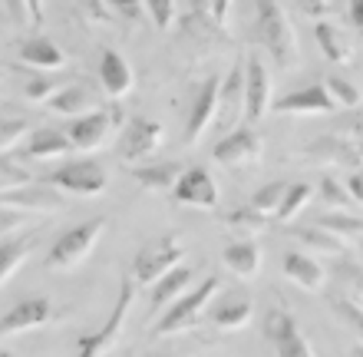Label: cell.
<instances>
[{
  "label": "cell",
  "mask_w": 363,
  "mask_h": 357,
  "mask_svg": "<svg viewBox=\"0 0 363 357\" xmlns=\"http://www.w3.org/2000/svg\"><path fill=\"white\" fill-rule=\"evenodd\" d=\"M255 37L268 50L281 70H294L301 63V50H297V33L287 20L284 7L277 0H258V17H255Z\"/></svg>",
  "instance_id": "6da1fadb"
},
{
  "label": "cell",
  "mask_w": 363,
  "mask_h": 357,
  "mask_svg": "<svg viewBox=\"0 0 363 357\" xmlns=\"http://www.w3.org/2000/svg\"><path fill=\"white\" fill-rule=\"evenodd\" d=\"M218 288H221V281L215 278V275H208L199 288H191V291H185L182 298H175L172 304L159 314V321L152 324V338H169V334H179V331L199 328L201 314L208 311V304H211V298L218 295Z\"/></svg>",
  "instance_id": "7a4b0ae2"
},
{
  "label": "cell",
  "mask_w": 363,
  "mask_h": 357,
  "mask_svg": "<svg viewBox=\"0 0 363 357\" xmlns=\"http://www.w3.org/2000/svg\"><path fill=\"white\" fill-rule=\"evenodd\" d=\"M106 232V219L99 215V219H89V222H79L73 225L67 235H60L57 245L50 248L47 255V268L53 271H69L77 268V265H83L86 261V255L96 248V241L103 238Z\"/></svg>",
  "instance_id": "3957f363"
},
{
  "label": "cell",
  "mask_w": 363,
  "mask_h": 357,
  "mask_svg": "<svg viewBox=\"0 0 363 357\" xmlns=\"http://www.w3.org/2000/svg\"><path fill=\"white\" fill-rule=\"evenodd\" d=\"M43 182H50L63 195H103L109 175H106L103 163H96V159H69L60 169H53Z\"/></svg>",
  "instance_id": "277c9868"
},
{
  "label": "cell",
  "mask_w": 363,
  "mask_h": 357,
  "mask_svg": "<svg viewBox=\"0 0 363 357\" xmlns=\"http://www.w3.org/2000/svg\"><path fill=\"white\" fill-rule=\"evenodd\" d=\"M133 301H135V281L123 278V285H119V298H116L109 318L103 321V328L99 331L86 334V338H79L77 357H103L106 351L113 348L116 338H119V331H123V324H125V318H129V311H133Z\"/></svg>",
  "instance_id": "5b68a950"
},
{
  "label": "cell",
  "mask_w": 363,
  "mask_h": 357,
  "mask_svg": "<svg viewBox=\"0 0 363 357\" xmlns=\"http://www.w3.org/2000/svg\"><path fill=\"white\" fill-rule=\"evenodd\" d=\"M185 258V245H182L179 235H165V238L152 241L149 248H143L133 261V275L129 278L135 285H155V281L169 275L175 265H182Z\"/></svg>",
  "instance_id": "8992f818"
},
{
  "label": "cell",
  "mask_w": 363,
  "mask_h": 357,
  "mask_svg": "<svg viewBox=\"0 0 363 357\" xmlns=\"http://www.w3.org/2000/svg\"><path fill=\"white\" fill-rule=\"evenodd\" d=\"M162 139H165V126L159 123V119L135 116V119H129V126H125L123 136H119L116 155H119L125 165H139L162 149Z\"/></svg>",
  "instance_id": "52a82bcc"
},
{
  "label": "cell",
  "mask_w": 363,
  "mask_h": 357,
  "mask_svg": "<svg viewBox=\"0 0 363 357\" xmlns=\"http://www.w3.org/2000/svg\"><path fill=\"white\" fill-rule=\"evenodd\" d=\"M218 182L208 169L201 165H189L179 175V182L172 185V202L185 205V209H201V212H215L218 209Z\"/></svg>",
  "instance_id": "ba28073f"
},
{
  "label": "cell",
  "mask_w": 363,
  "mask_h": 357,
  "mask_svg": "<svg viewBox=\"0 0 363 357\" xmlns=\"http://www.w3.org/2000/svg\"><path fill=\"white\" fill-rule=\"evenodd\" d=\"M261 153H264V143L251 126H238V129L225 133L211 149L215 163H221L225 169H248V165L261 163Z\"/></svg>",
  "instance_id": "9c48e42d"
},
{
  "label": "cell",
  "mask_w": 363,
  "mask_h": 357,
  "mask_svg": "<svg viewBox=\"0 0 363 357\" xmlns=\"http://www.w3.org/2000/svg\"><path fill=\"white\" fill-rule=\"evenodd\" d=\"M241 67H245V119H248V123H258V119H264L271 113L274 83H271V73L258 53H251L248 60H241Z\"/></svg>",
  "instance_id": "30bf717a"
},
{
  "label": "cell",
  "mask_w": 363,
  "mask_h": 357,
  "mask_svg": "<svg viewBox=\"0 0 363 357\" xmlns=\"http://www.w3.org/2000/svg\"><path fill=\"white\" fill-rule=\"evenodd\" d=\"M63 205H67V195L50 182H27L0 195V209H10V212H60Z\"/></svg>",
  "instance_id": "8fae6325"
},
{
  "label": "cell",
  "mask_w": 363,
  "mask_h": 357,
  "mask_svg": "<svg viewBox=\"0 0 363 357\" xmlns=\"http://www.w3.org/2000/svg\"><path fill=\"white\" fill-rule=\"evenodd\" d=\"M103 106H106V99H99V93H96L89 83H83V79H67V83L47 99L50 113L67 116V119L86 116V113H96V109H103Z\"/></svg>",
  "instance_id": "7c38bea8"
},
{
  "label": "cell",
  "mask_w": 363,
  "mask_h": 357,
  "mask_svg": "<svg viewBox=\"0 0 363 357\" xmlns=\"http://www.w3.org/2000/svg\"><path fill=\"white\" fill-rule=\"evenodd\" d=\"M241 119H245V67H241V60H238L228 77L221 79L215 126H218L221 133H231V129H238Z\"/></svg>",
  "instance_id": "4fadbf2b"
},
{
  "label": "cell",
  "mask_w": 363,
  "mask_h": 357,
  "mask_svg": "<svg viewBox=\"0 0 363 357\" xmlns=\"http://www.w3.org/2000/svg\"><path fill=\"white\" fill-rule=\"evenodd\" d=\"M113 129H116L113 113H109V106H103V109H96V113H86V116H77L63 133H67V139L73 143V149L93 153V149H99V145L109 139Z\"/></svg>",
  "instance_id": "5bb4252c"
},
{
  "label": "cell",
  "mask_w": 363,
  "mask_h": 357,
  "mask_svg": "<svg viewBox=\"0 0 363 357\" xmlns=\"http://www.w3.org/2000/svg\"><path fill=\"white\" fill-rule=\"evenodd\" d=\"M271 109L274 113H287V116H324V113H334L337 103L330 99L324 83H311L304 89L287 93L284 99H271Z\"/></svg>",
  "instance_id": "9a60e30c"
},
{
  "label": "cell",
  "mask_w": 363,
  "mask_h": 357,
  "mask_svg": "<svg viewBox=\"0 0 363 357\" xmlns=\"http://www.w3.org/2000/svg\"><path fill=\"white\" fill-rule=\"evenodd\" d=\"M218 89H221V77H208L195 93L189 113V126H185V145H195L201 136L215 126V109H218Z\"/></svg>",
  "instance_id": "2e32d148"
},
{
  "label": "cell",
  "mask_w": 363,
  "mask_h": 357,
  "mask_svg": "<svg viewBox=\"0 0 363 357\" xmlns=\"http://www.w3.org/2000/svg\"><path fill=\"white\" fill-rule=\"evenodd\" d=\"M53 318V304L47 298H27L0 318V338H13L20 331H37Z\"/></svg>",
  "instance_id": "e0dca14e"
},
{
  "label": "cell",
  "mask_w": 363,
  "mask_h": 357,
  "mask_svg": "<svg viewBox=\"0 0 363 357\" xmlns=\"http://www.w3.org/2000/svg\"><path fill=\"white\" fill-rule=\"evenodd\" d=\"M307 159L360 169V145L350 143L347 136H320V139H314V143L307 145Z\"/></svg>",
  "instance_id": "ac0fdd59"
},
{
  "label": "cell",
  "mask_w": 363,
  "mask_h": 357,
  "mask_svg": "<svg viewBox=\"0 0 363 357\" xmlns=\"http://www.w3.org/2000/svg\"><path fill=\"white\" fill-rule=\"evenodd\" d=\"M99 83H103L109 99H119L133 89V83H135L133 67H129V60L119 50H103V57H99Z\"/></svg>",
  "instance_id": "d6986e66"
},
{
  "label": "cell",
  "mask_w": 363,
  "mask_h": 357,
  "mask_svg": "<svg viewBox=\"0 0 363 357\" xmlns=\"http://www.w3.org/2000/svg\"><path fill=\"white\" fill-rule=\"evenodd\" d=\"M284 278L294 281L297 288L304 291H324L327 285V268L314 255H301V251H287L284 255Z\"/></svg>",
  "instance_id": "ffe728a7"
},
{
  "label": "cell",
  "mask_w": 363,
  "mask_h": 357,
  "mask_svg": "<svg viewBox=\"0 0 363 357\" xmlns=\"http://www.w3.org/2000/svg\"><path fill=\"white\" fill-rule=\"evenodd\" d=\"M191 281H195V271L185 268V265H175L169 275H162V278L155 281L152 285V314L155 318H159L175 298H182V295L191 288Z\"/></svg>",
  "instance_id": "44dd1931"
},
{
  "label": "cell",
  "mask_w": 363,
  "mask_h": 357,
  "mask_svg": "<svg viewBox=\"0 0 363 357\" xmlns=\"http://www.w3.org/2000/svg\"><path fill=\"white\" fill-rule=\"evenodd\" d=\"M215 328L221 331H241L255 314V304H251L248 295H225V301H218L215 308H208Z\"/></svg>",
  "instance_id": "7402d4cb"
},
{
  "label": "cell",
  "mask_w": 363,
  "mask_h": 357,
  "mask_svg": "<svg viewBox=\"0 0 363 357\" xmlns=\"http://www.w3.org/2000/svg\"><path fill=\"white\" fill-rule=\"evenodd\" d=\"M314 37H317V47H320V53H324L330 63H337V67L354 63V47H350L347 33L337 27V23H330V20H320V23L314 27Z\"/></svg>",
  "instance_id": "603a6c76"
},
{
  "label": "cell",
  "mask_w": 363,
  "mask_h": 357,
  "mask_svg": "<svg viewBox=\"0 0 363 357\" xmlns=\"http://www.w3.org/2000/svg\"><path fill=\"white\" fill-rule=\"evenodd\" d=\"M69 153H77V149H73L63 129H37V133L27 136V149H23L27 159H57V155Z\"/></svg>",
  "instance_id": "cb8c5ba5"
},
{
  "label": "cell",
  "mask_w": 363,
  "mask_h": 357,
  "mask_svg": "<svg viewBox=\"0 0 363 357\" xmlns=\"http://www.w3.org/2000/svg\"><path fill=\"white\" fill-rule=\"evenodd\" d=\"M20 60H23L30 70H63L67 67L63 50H60L53 40H47V37L23 40V47H20Z\"/></svg>",
  "instance_id": "d4e9b609"
},
{
  "label": "cell",
  "mask_w": 363,
  "mask_h": 357,
  "mask_svg": "<svg viewBox=\"0 0 363 357\" xmlns=\"http://www.w3.org/2000/svg\"><path fill=\"white\" fill-rule=\"evenodd\" d=\"M221 258H225V265H228V268L235 271L238 278H255V275L261 271V248L251 238L225 245Z\"/></svg>",
  "instance_id": "484cf974"
},
{
  "label": "cell",
  "mask_w": 363,
  "mask_h": 357,
  "mask_svg": "<svg viewBox=\"0 0 363 357\" xmlns=\"http://www.w3.org/2000/svg\"><path fill=\"white\" fill-rule=\"evenodd\" d=\"M185 172L182 163H155V165H139L133 169V179L143 189H152V192H172V185L179 182V175Z\"/></svg>",
  "instance_id": "4316f807"
},
{
  "label": "cell",
  "mask_w": 363,
  "mask_h": 357,
  "mask_svg": "<svg viewBox=\"0 0 363 357\" xmlns=\"http://www.w3.org/2000/svg\"><path fill=\"white\" fill-rule=\"evenodd\" d=\"M311 199H314V185H307V182H287L284 199H281V205H277L274 219H277V222H294L297 215H301L307 205H311Z\"/></svg>",
  "instance_id": "83f0119b"
},
{
  "label": "cell",
  "mask_w": 363,
  "mask_h": 357,
  "mask_svg": "<svg viewBox=\"0 0 363 357\" xmlns=\"http://www.w3.org/2000/svg\"><path fill=\"white\" fill-rule=\"evenodd\" d=\"M294 238L304 245L307 251H317V255H347L350 251V245H347L344 238H337V235L324 232V229H297Z\"/></svg>",
  "instance_id": "f1b7e54d"
},
{
  "label": "cell",
  "mask_w": 363,
  "mask_h": 357,
  "mask_svg": "<svg viewBox=\"0 0 363 357\" xmlns=\"http://www.w3.org/2000/svg\"><path fill=\"white\" fill-rule=\"evenodd\" d=\"M30 251H33V238L30 235L0 245V285L7 278H13V271H20V265L30 258Z\"/></svg>",
  "instance_id": "f546056e"
},
{
  "label": "cell",
  "mask_w": 363,
  "mask_h": 357,
  "mask_svg": "<svg viewBox=\"0 0 363 357\" xmlns=\"http://www.w3.org/2000/svg\"><path fill=\"white\" fill-rule=\"evenodd\" d=\"M314 225L330 235H337V238H344L347 245L360 238V215L357 212H327V215H320Z\"/></svg>",
  "instance_id": "4dcf8cb0"
},
{
  "label": "cell",
  "mask_w": 363,
  "mask_h": 357,
  "mask_svg": "<svg viewBox=\"0 0 363 357\" xmlns=\"http://www.w3.org/2000/svg\"><path fill=\"white\" fill-rule=\"evenodd\" d=\"M33 182V175H30V169L20 159H13V155L0 153V195L10 192V189H20V185Z\"/></svg>",
  "instance_id": "1f68e13d"
},
{
  "label": "cell",
  "mask_w": 363,
  "mask_h": 357,
  "mask_svg": "<svg viewBox=\"0 0 363 357\" xmlns=\"http://www.w3.org/2000/svg\"><path fill=\"white\" fill-rule=\"evenodd\" d=\"M284 189H287V182H268V185H261L258 192L251 195V205L248 209H255V212H261V215H274L277 212V205H281V199H284Z\"/></svg>",
  "instance_id": "d6a6232c"
},
{
  "label": "cell",
  "mask_w": 363,
  "mask_h": 357,
  "mask_svg": "<svg viewBox=\"0 0 363 357\" xmlns=\"http://www.w3.org/2000/svg\"><path fill=\"white\" fill-rule=\"evenodd\" d=\"M320 199L330 205V212H354V202H350V195H347L344 182H337V179H320ZM360 215V209H357Z\"/></svg>",
  "instance_id": "836d02e7"
},
{
  "label": "cell",
  "mask_w": 363,
  "mask_h": 357,
  "mask_svg": "<svg viewBox=\"0 0 363 357\" xmlns=\"http://www.w3.org/2000/svg\"><path fill=\"white\" fill-rule=\"evenodd\" d=\"M324 89L330 93V99H334L337 106L360 109V87H354V83H347L344 77H327Z\"/></svg>",
  "instance_id": "e575fe53"
},
{
  "label": "cell",
  "mask_w": 363,
  "mask_h": 357,
  "mask_svg": "<svg viewBox=\"0 0 363 357\" xmlns=\"http://www.w3.org/2000/svg\"><path fill=\"white\" fill-rule=\"evenodd\" d=\"M294 328H297V321L284 304H274V308L268 311V318H264V338H268L271 344H274L281 334H287V331H294Z\"/></svg>",
  "instance_id": "d590c367"
},
{
  "label": "cell",
  "mask_w": 363,
  "mask_h": 357,
  "mask_svg": "<svg viewBox=\"0 0 363 357\" xmlns=\"http://www.w3.org/2000/svg\"><path fill=\"white\" fill-rule=\"evenodd\" d=\"M30 136V123L20 116H0V153H10L20 139Z\"/></svg>",
  "instance_id": "8d00e7d4"
},
{
  "label": "cell",
  "mask_w": 363,
  "mask_h": 357,
  "mask_svg": "<svg viewBox=\"0 0 363 357\" xmlns=\"http://www.w3.org/2000/svg\"><path fill=\"white\" fill-rule=\"evenodd\" d=\"M274 351H277V357H314V348L307 344V338L301 334V328L281 334V338L274 341Z\"/></svg>",
  "instance_id": "74e56055"
},
{
  "label": "cell",
  "mask_w": 363,
  "mask_h": 357,
  "mask_svg": "<svg viewBox=\"0 0 363 357\" xmlns=\"http://www.w3.org/2000/svg\"><path fill=\"white\" fill-rule=\"evenodd\" d=\"M63 83H67V79H47V77H33L27 83V87H23V93H27V99L30 103H47L50 97H53V93H57L60 87H63Z\"/></svg>",
  "instance_id": "f35d334b"
},
{
  "label": "cell",
  "mask_w": 363,
  "mask_h": 357,
  "mask_svg": "<svg viewBox=\"0 0 363 357\" xmlns=\"http://www.w3.org/2000/svg\"><path fill=\"white\" fill-rule=\"evenodd\" d=\"M228 222L235 225V229H245V232H261V229L268 225V215H261V212H255V209L245 205V209L228 215Z\"/></svg>",
  "instance_id": "ab89813d"
},
{
  "label": "cell",
  "mask_w": 363,
  "mask_h": 357,
  "mask_svg": "<svg viewBox=\"0 0 363 357\" xmlns=\"http://www.w3.org/2000/svg\"><path fill=\"white\" fill-rule=\"evenodd\" d=\"M145 7H149V13H152L155 27L159 30H169L175 20V4L172 0H145Z\"/></svg>",
  "instance_id": "60d3db41"
},
{
  "label": "cell",
  "mask_w": 363,
  "mask_h": 357,
  "mask_svg": "<svg viewBox=\"0 0 363 357\" xmlns=\"http://www.w3.org/2000/svg\"><path fill=\"white\" fill-rule=\"evenodd\" d=\"M344 189H347V195H350V202L360 209V202H363V175H360V169H354V172L347 175Z\"/></svg>",
  "instance_id": "b9f144b4"
},
{
  "label": "cell",
  "mask_w": 363,
  "mask_h": 357,
  "mask_svg": "<svg viewBox=\"0 0 363 357\" xmlns=\"http://www.w3.org/2000/svg\"><path fill=\"white\" fill-rule=\"evenodd\" d=\"M297 7L304 10L307 17H327V13H330V10H334V4H330V0H297Z\"/></svg>",
  "instance_id": "7bdbcfd3"
},
{
  "label": "cell",
  "mask_w": 363,
  "mask_h": 357,
  "mask_svg": "<svg viewBox=\"0 0 363 357\" xmlns=\"http://www.w3.org/2000/svg\"><path fill=\"white\" fill-rule=\"evenodd\" d=\"M77 4L86 10L96 23H109V7H106V0H77Z\"/></svg>",
  "instance_id": "ee69618b"
},
{
  "label": "cell",
  "mask_w": 363,
  "mask_h": 357,
  "mask_svg": "<svg viewBox=\"0 0 363 357\" xmlns=\"http://www.w3.org/2000/svg\"><path fill=\"white\" fill-rule=\"evenodd\" d=\"M7 4V13L17 27H27L30 23V10H27V0H4Z\"/></svg>",
  "instance_id": "f6af8a7d"
},
{
  "label": "cell",
  "mask_w": 363,
  "mask_h": 357,
  "mask_svg": "<svg viewBox=\"0 0 363 357\" xmlns=\"http://www.w3.org/2000/svg\"><path fill=\"white\" fill-rule=\"evenodd\" d=\"M231 10V0H208V20L211 23H225Z\"/></svg>",
  "instance_id": "bcb514c9"
},
{
  "label": "cell",
  "mask_w": 363,
  "mask_h": 357,
  "mask_svg": "<svg viewBox=\"0 0 363 357\" xmlns=\"http://www.w3.org/2000/svg\"><path fill=\"white\" fill-rule=\"evenodd\" d=\"M30 23H43V0H27Z\"/></svg>",
  "instance_id": "7dc6e473"
},
{
  "label": "cell",
  "mask_w": 363,
  "mask_h": 357,
  "mask_svg": "<svg viewBox=\"0 0 363 357\" xmlns=\"http://www.w3.org/2000/svg\"><path fill=\"white\" fill-rule=\"evenodd\" d=\"M350 20H354L357 30L363 27V0H350Z\"/></svg>",
  "instance_id": "c3c4849f"
},
{
  "label": "cell",
  "mask_w": 363,
  "mask_h": 357,
  "mask_svg": "<svg viewBox=\"0 0 363 357\" xmlns=\"http://www.w3.org/2000/svg\"><path fill=\"white\" fill-rule=\"evenodd\" d=\"M191 17H208V0H189Z\"/></svg>",
  "instance_id": "681fc988"
},
{
  "label": "cell",
  "mask_w": 363,
  "mask_h": 357,
  "mask_svg": "<svg viewBox=\"0 0 363 357\" xmlns=\"http://www.w3.org/2000/svg\"><path fill=\"white\" fill-rule=\"evenodd\" d=\"M109 4H113V7H119V10H133L139 0H106V7H109Z\"/></svg>",
  "instance_id": "f907efd6"
},
{
  "label": "cell",
  "mask_w": 363,
  "mask_h": 357,
  "mask_svg": "<svg viewBox=\"0 0 363 357\" xmlns=\"http://www.w3.org/2000/svg\"><path fill=\"white\" fill-rule=\"evenodd\" d=\"M0 357H13V354H10V351H0Z\"/></svg>",
  "instance_id": "816d5d0a"
},
{
  "label": "cell",
  "mask_w": 363,
  "mask_h": 357,
  "mask_svg": "<svg viewBox=\"0 0 363 357\" xmlns=\"http://www.w3.org/2000/svg\"><path fill=\"white\" fill-rule=\"evenodd\" d=\"M354 357H360V344H357V351H354Z\"/></svg>",
  "instance_id": "f5cc1de1"
}]
</instances>
